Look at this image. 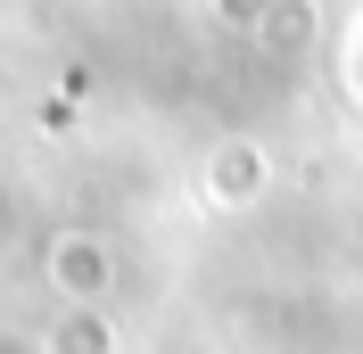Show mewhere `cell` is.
<instances>
[{
    "label": "cell",
    "mask_w": 363,
    "mask_h": 354,
    "mask_svg": "<svg viewBox=\"0 0 363 354\" xmlns=\"http://www.w3.org/2000/svg\"><path fill=\"white\" fill-rule=\"evenodd\" d=\"M58 288H67V297H99V288H108V247L58 239Z\"/></svg>",
    "instance_id": "6da1fadb"
},
{
    "label": "cell",
    "mask_w": 363,
    "mask_h": 354,
    "mask_svg": "<svg viewBox=\"0 0 363 354\" xmlns=\"http://www.w3.org/2000/svg\"><path fill=\"white\" fill-rule=\"evenodd\" d=\"M264 190V165H256L248 140H231L223 156H215V198H256Z\"/></svg>",
    "instance_id": "7a4b0ae2"
}]
</instances>
